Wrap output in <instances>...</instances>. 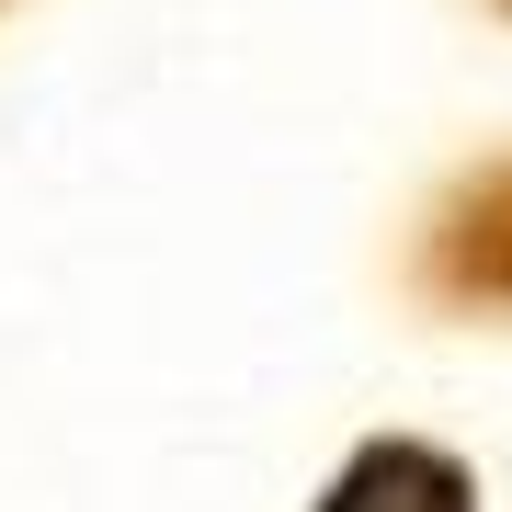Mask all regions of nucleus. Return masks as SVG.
Here are the masks:
<instances>
[{"mask_svg": "<svg viewBox=\"0 0 512 512\" xmlns=\"http://www.w3.org/2000/svg\"><path fill=\"white\" fill-rule=\"evenodd\" d=\"M319 512H478V478H467V456H444V444L376 433L365 456L319 490Z\"/></svg>", "mask_w": 512, "mask_h": 512, "instance_id": "obj_1", "label": "nucleus"}]
</instances>
